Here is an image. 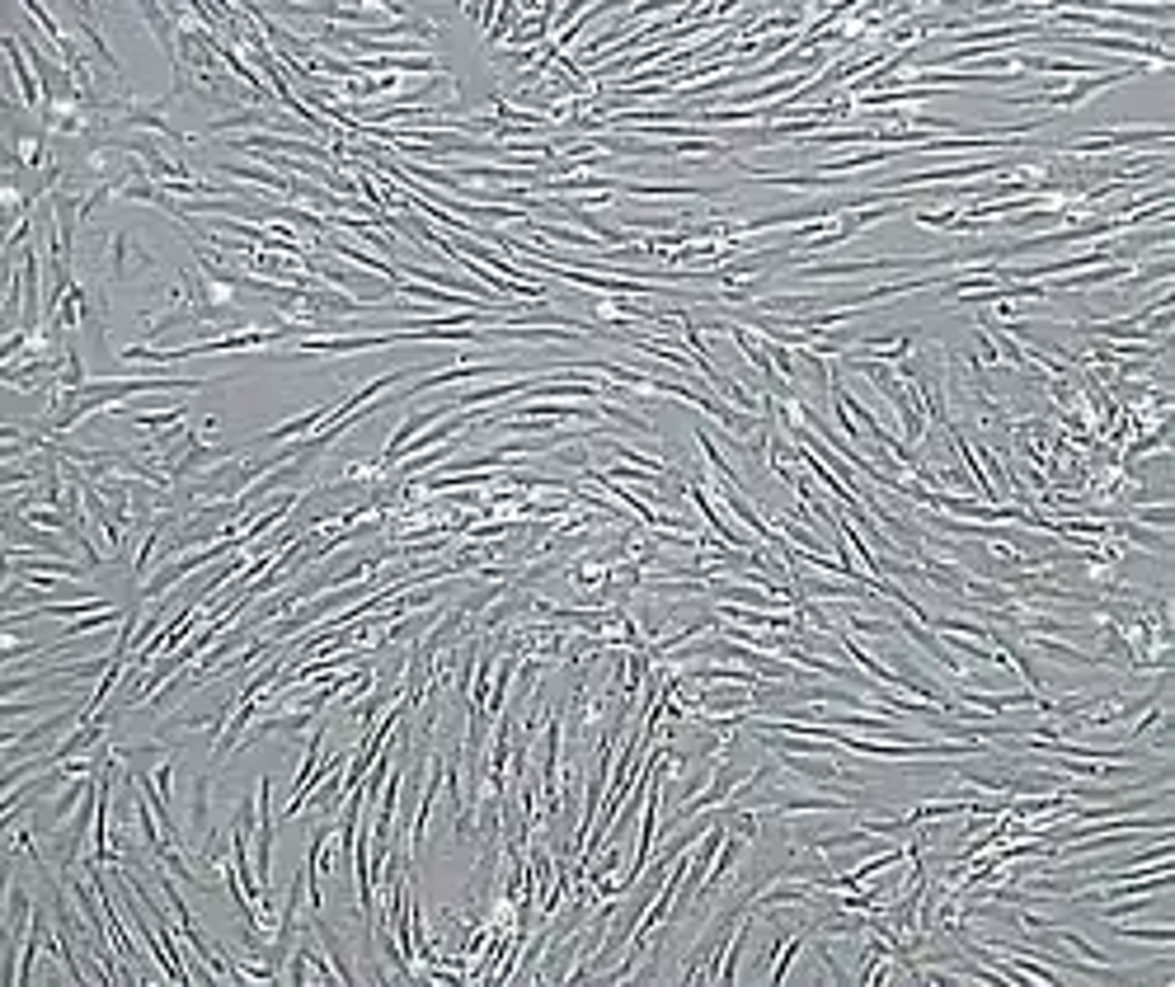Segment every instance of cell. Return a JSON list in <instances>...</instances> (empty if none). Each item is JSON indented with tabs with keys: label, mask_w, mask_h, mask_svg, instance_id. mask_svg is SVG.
<instances>
[{
	"label": "cell",
	"mask_w": 1175,
	"mask_h": 987,
	"mask_svg": "<svg viewBox=\"0 0 1175 987\" xmlns=\"http://www.w3.org/2000/svg\"><path fill=\"white\" fill-rule=\"evenodd\" d=\"M1048 936H1054L1058 945H1068V950L1077 954V960L1095 964V968H1119V964H1115V954H1105L1101 945H1091V940L1081 936V931H1072V927H1048Z\"/></svg>",
	"instance_id": "obj_8"
},
{
	"label": "cell",
	"mask_w": 1175,
	"mask_h": 987,
	"mask_svg": "<svg viewBox=\"0 0 1175 987\" xmlns=\"http://www.w3.org/2000/svg\"><path fill=\"white\" fill-rule=\"evenodd\" d=\"M216 175H226L231 184H245V188H269V193H282L292 198V175H278L273 165H245V161H212Z\"/></svg>",
	"instance_id": "obj_3"
},
{
	"label": "cell",
	"mask_w": 1175,
	"mask_h": 987,
	"mask_svg": "<svg viewBox=\"0 0 1175 987\" xmlns=\"http://www.w3.org/2000/svg\"><path fill=\"white\" fill-rule=\"evenodd\" d=\"M137 14H141V24L155 34V43H161V52L169 57V67H175V61H179V24L169 20V10L165 5H141Z\"/></svg>",
	"instance_id": "obj_7"
},
{
	"label": "cell",
	"mask_w": 1175,
	"mask_h": 987,
	"mask_svg": "<svg viewBox=\"0 0 1175 987\" xmlns=\"http://www.w3.org/2000/svg\"><path fill=\"white\" fill-rule=\"evenodd\" d=\"M161 259H155L151 245H141L132 231H114L108 240V269H104V282H132L141 273H155Z\"/></svg>",
	"instance_id": "obj_1"
},
{
	"label": "cell",
	"mask_w": 1175,
	"mask_h": 987,
	"mask_svg": "<svg viewBox=\"0 0 1175 987\" xmlns=\"http://www.w3.org/2000/svg\"><path fill=\"white\" fill-rule=\"evenodd\" d=\"M1025 645L1039 654V658H1054V663H1072V668H1101V658L1086 654V649H1072L1062 645L1058 635H1025Z\"/></svg>",
	"instance_id": "obj_6"
},
{
	"label": "cell",
	"mask_w": 1175,
	"mask_h": 987,
	"mask_svg": "<svg viewBox=\"0 0 1175 987\" xmlns=\"http://www.w3.org/2000/svg\"><path fill=\"white\" fill-rule=\"evenodd\" d=\"M5 57H10V67H14V90H20V99H24V108H43V85H38V75H34V61H28V52H24V38L20 34H5Z\"/></svg>",
	"instance_id": "obj_4"
},
{
	"label": "cell",
	"mask_w": 1175,
	"mask_h": 987,
	"mask_svg": "<svg viewBox=\"0 0 1175 987\" xmlns=\"http://www.w3.org/2000/svg\"><path fill=\"white\" fill-rule=\"evenodd\" d=\"M255 804H259V823H255V870H259V880L273 889V776H269V772L259 776Z\"/></svg>",
	"instance_id": "obj_2"
},
{
	"label": "cell",
	"mask_w": 1175,
	"mask_h": 987,
	"mask_svg": "<svg viewBox=\"0 0 1175 987\" xmlns=\"http://www.w3.org/2000/svg\"><path fill=\"white\" fill-rule=\"evenodd\" d=\"M1124 517H1133L1138 527H1152V531H1171L1175 527V508L1171 504H1133Z\"/></svg>",
	"instance_id": "obj_9"
},
{
	"label": "cell",
	"mask_w": 1175,
	"mask_h": 987,
	"mask_svg": "<svg viewBox=\"0 0 1175 987\" xmlns=\"http://www.w3.org/2000/svg\"><path fill=\"white\" fill-rule=\"evenodd\" d=\"M216 833L212 827V776H193V799H188V846H202Z\"/></svg>",
	"instance_id": "obj_5"
}]
</instances>
